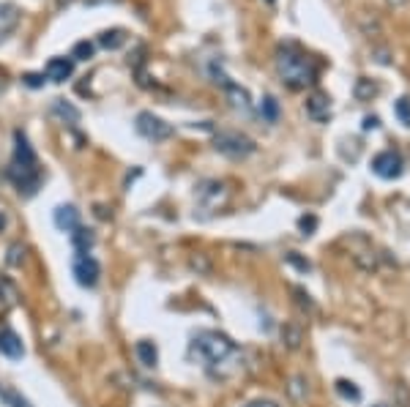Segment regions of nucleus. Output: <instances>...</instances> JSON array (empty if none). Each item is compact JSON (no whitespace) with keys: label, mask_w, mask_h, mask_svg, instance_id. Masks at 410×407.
<instances>
[{"label":"nucleus","mask_w":410,"mask_h":407,"mask_svg":"<svg viewBox=\"0 0 410 407\" xmlns=\"http://www.w3.org/2000/svg\"><path fill=\"white\" fill-rule=\"evenodd\" d=\"M9 180L17 186L19 195L33 197L38 192V183H41V167H38V159L31 148V140L22 134V131H14V159L6 170Z\"/></svg>","instance_id":"f257e3e1"},{"label":"nucleus","mask_w":410,"mask_h":407,"mask_svg":"<svg viewBox=\"0 0 410 407\" xmlns=\"http://www.w3.org/2000/svg\"><path fill=\"white\" fill-rule=\"evenodd\" d=\"M276 74H279V80L285 82L287 88L303 90L315 82L318 69H315V60L303 53L301 47L282 44L276 50Z\"/></svg>","instance_id":"f03ea898"},{"label":"nucleus","mask_w":410,"mask_h":407,"mask_svg":"<svg viewBox=\"0 0 410 407\" xmlns=\"http://www.w3.org/2000/svg\"><path fill=\"white\" fill-rule=\"evenodd\" d=\"M192 350H195L205 364H225L232 353H235V344L225 334H216V331H203L197 334L192 342Z\"/></svg>","instance_id":"7ed1b4c3"},{"label":"nucleus","mask_w":410,"mask_h":407,"mask_svg":"<svg viewBox=\"0 0 410 407\" xmlns=\"http://www.w3.org/2000/svg\"><path fill=\"white\" fill-rule=\"evenodd\" d=\"M214 148L219 153L230 156V159H244V156H252L254 153V142L247 137V134H238V131H219L214 137Z\"/></svg>","instance_id":"20e7f679"},{"label":"nucleus","mask_w":410,"mask_h":407,"mask_svg":"<svg viewBox=\"0 0 410 407\" xmlns=\"http://www.w3.org/2000/svg\"><path fill=\"white\" fill-rule=\"evenodd\" d=\"M134 129H137V134H143L145 140L151 142H161L167 137H173V126L167 121H161L159 115H153V112H140Z\"/></svg>","instance_id":"39448f33"},{"label":"nucleus","mask_w":410,"mask_h":407,"mask_svg":"<svg viewBox=\"0 0 410 407\" xmlns=\"http://www.w3.org/2000/svg\"><path fill=\"white\" fill-rule=\"evenodd\" d=\"M72 273L80 287H96L99 276H102V266H99V260L90 257V254H77V257H74Z\"/></svg>","instance_id":"423d86ee"},{"label":"nucleus","mask_w":410,"mask_h":407,"mask_svg":"<svg viewBox=\"0 0 410 407\" xmlns=\"http://www.w3.org/2000/svg\"><path fill=\"white\" fill-rule=\"evenodd\" d=\"M372 170L377 178H383V180H394V178L402 175L405 164H402V156H399L396 151H383V153H377V156L372 159Z\"/></svg>","instance_id":"0eeeda50"},{"label":"nucleus","mask_w":410,"mask_h":407,"mask_svg":"<svg viewBox=\"0 0 410 407\" xmlns=\"http://www.w3.org/2000/svg\"><path fill=\"white\" fill-rule=\"evenodd\" d=\"M306 115L318 124H325L331 118V96L323 93V90H315L309 99H306Z\"/></svg>","instance_id":"6e6552de"},{"label":"nucleus","mask_w":410,"mask_h":407,"mask_svg":"<svg viewBox=\"0 0 410 407\" xmlns=\"http://www.w3.org/2000/svg\"><path fill=\"white\" fill-rule=\"evenodd\" d=\"M19 19H22L19 6H14V3H0V44L17 31Z\"/></svg>","instance_id":"1a4fd4ad"},{"label":"nucleus","mask_w":410,"mask_h":407,"mask_svg":"<svg viewBox=\"0 0 410 407\" xmlns=\"http://www.w3.org/2000/svg\"><path fill=\"white\" fill-rule=\"evenodd\" d=\"M0 355H6L9 361H19L25 355V344L11 328H0Z\"/></svg>","instance_id":"9d476101"},{"label":"nucleus","mask_w":410,"mask_h":407,"mask_svg":"<svg viewBox=\"0 0 410 407\" xmlns=\"http://www.w3.org/2000/svg\"><path fill=\"white\" fill-rule=\"evenodd\" d=\"M216 82H222V88H225V93H227V99H230V104L235 107V109H249L252 102H249V93H247V88H241V85H235L232 80H227L225 74H219V80Z\"/></svg>","instance_id":"9b49d317"},{"label":"nucleus","mask_w":410,"mask_h":407,"mask_svg":"<svg viewBox=\"0 0 410 407\" xmlns=\"http://www.w3.org/2000/svg\"><path fill=\"white\" fill-rule=\"evenodd\" d=\"M44 74H47V80H53V82H66L74 74V60L72 58H53V60L47 63Z\"/></svg>","instance_id":"f8f14e48"},{"label":"nucleus","mask_w":410,"mask_h":407,"mask_svg":"<svg viewBox=\"0 0 410 407\" xmlns=\"http://www.w3.org/2000/svg\"><path fill=\"white\" fill-rule=\"evenodd\" d=\"M55 227L63 232H74L80 227V211L74 205H60L55 208Z\"/></svg>","instance_id":"ddd939ff"},{"label":"nucleus","mask_w":410,"mask_h":407,"mask_svg":"<svg viewBox=\"0 0 410 407\" xmlns=\"http://www.w3.org/2000/svg\"><path fill=\"white\" fill-rule=\"evenodd\" d=\"M134 353H137V361H140L143 367H148V369H153V367L159 364V353H156V344H153V342H137Z\"/></svg>","instance_id":"4468645a"},{"label":"nucleus","mask_w":410,"mask_h":407,"mask_svg":"<svg viewBox=\"0 0 410 407\" xmlns=\"http://www.w3.org/2000/svg\"><path fill=\"white\" fill-rule=\"evenodd\" d=\"M72 244L77 249V254H90V246H93V232L85 230V227H77L72 232Z\"/></svg>","instance_id":"2eb2a0df"},{"label":"nucleus","mask_w":410,"mask_h":407,"mask_svg":"<svg viewBox=\"0 0 410 407\" xmlns=\"http://www.w3.org/2000/svg\"><path fill=\"white\" fill-rule=\"evenodd\" d=\"M282 339H285V344L290 350H298L303 342V331L298 325H293V322H287L285 328H282Z\"/></svg>","instance_id":"dca6fc26"},{"label":"nucleus","mask_w":410,"mask_h":407,"mask_svg":"<svg viewBox=\"0 0 410 407\" xmlns=\"http://www.w3.org/2000/svg\"><path fill=\"white\" fill-rule=\"evenodd\" d=\"M0 399H3L9 407H31V402H28L19 391L9 389V386H3V383H0Z\"/></svg>","instance_id":"f3484780"},{"label":"nucleus","mask_w":410,"mask_h":407,"mask_svg":"<svg viewBox=\"0 0 410 407\" xmlns=\"http://www.w3.org/2000/svg\"><path fill=\"white\" fill-rule=\"evenodd\" d=\"M53 112H55V115H60L63 121L69 118V124H77V121H80V109H77V107H72L69 102H63V99H55Z\"/></svg>","instance_id":"a211bd4d"},{"label":"nucleus","mask_w":410,"mask_h":407,"mask_svg":"<svg viewBox=\"0 0 410 407\" xmlns=\"http://www.w3.org/2000/svg\"><path fill=\"white\" fill-rule=\"evenodd\" d=\"M99 44L107 47V50H118V47L126 44V33L124 31H104V33L99 36Z\"/></svg>","instance_id":"6ab92c4d"},{"label":"nucleus","mask_w":410,"mask_h":407,"mask_svg":"<svg viewBox=\"0 0 410 407\" xmlns=\"http://www.w3.org/2000/svg\"><path fill=\"white\" fill-rule=\"evenodd\" d=\"M337 394L342 399H347V402H361V391L350 380H337Z\"/></svg>","instance_id":"aec40b11"},{"label":"nucleus","mask_w":410,"mask_h":407,"mask_svg":"<svg viewBox=\"0 0 410 407\" xmlns=\"http://www.w3.org/2000/svg\"><path fill=\"white\" fill-rule=\"evenodd\" d=\"M260 115L266 118L268 124H276V118H279V102H276L274 96H266L263 104H260Z\"/></svg>","instance_id":"412c9836"},{"label":"nucleus","mask_w":410,"mask_h":407,"mask_svg":"<svg viewBox=\"0 0 410 407\" xmlns=\"http://www.w3.org/2000/svg\"><path fill=\"white\" fill-rule=\"evenodd\" d=\"M88 58H93V44H90V41H80V44L74 47L72 60H88Z\"/></svg>","instance_id":"4be33fe9"},{"label":"nucleus","mask_w":410,"mask_h":407,"mask_svg":"<svg viewBox=\"0 0 410 407\" xmlns=\"http://www.w3.org/2000/svg\"><path fill=\"white\" fill-rule=\"evenodd\" d=\"M394 112H396V118H399L402 124L410 126V102L408 99H399V102L394 104Z\"/></svg>","instance_id":"5701e85b"},{"label":"nucleus","mask_w":410,"mask_h":407,"mask_svg":"<svg viewBox=\"0 0 410 407\" xmlns=\"http://www.w3.org/2000/svg\"><path fill=\"white\" fill-rule=\"evenodd\" d=\"M298 227L303 230V235H312V230L318 227V219H315V216H301V219H298Z\"/></svg>","instance_id":"b1692460"},{"label":"nucleus","mask_w":410,"mask_h":407,"mask_svg":"<svg viewBox=\"0 0 410 407\" xmlns=\"http://www.w3.org/2000/svg\"><path fill=\"white\" fill-rule=\"evenodd\" d=\"M9 254H11V257H9V263H11V266H19V260L25 257V246H19V244H14V246L9 249Z\"/></svg>","instance_id":"393cba45"},{"label":"nucleus","mask_w":410,"mask_h":407,"mask_svg":"<svg viewBox=\"0 0 410 407\" xmlns=\"http://www.w3.org/2000/svg\"><path fill=\"white\" fill-rule=\"evenodd\" d=\"M25 82H28L31 88H41V85L47 82V74H28V77H25Z\"/></svg>","instance_id":"a878e982"},{"label":"nucleus","mask_w":410,"mask_h":407,"mask_svg":"<svg viewBox=\"0 0 410 407\" xmlns=\"http://www.w3.org/2000/svg\"><path fill=\"white\" fill-rule=\"evenodd\" d=\"M0 293H6V303H14V298H17V293H14V287H11V284L6 282V279L0 282Z\"/></svg>","instance_id":"bb28decb"},{"label":"nucleus","mask_w":410,"mask_h":407,"mask_svg":"<svg viewBox=\"0 0 410 407\" xmlns=\"http://www.w3.org/2000/svg\"><path fill=\"white\" fill-rule=\"evenodd\" d=\"M244 407H279L276 402H271V399H257V402H249V405Z\"/></svg>","instance_id":"cd10ccee"},{"label":"nucleus","mask_w":410,"mask_h":407,"mask_svg":"<svg viewBox=\"0 0 410 407\" xmlns=\"http://www.w3.org/2000/svg\"><path fill=\"white\" fill-rule=\"evenodd\" d=\"M377 126H380V121H377L374 115H367V118H364V129H367V131H369V129H377Z\"/></svg>","instance_id":"c85d7f7f"},{"label":"nucleus","mask_w":410,"mask_h":407,"mask_svg":"<svg viewBox=\"0 0 410 407\" xmlns=\"http://www.w3.org/2000/svg\"><path fill=\"white\" fill-rule=\"evenodd\" d=\"M287 260H290V263H293V266H298L301 268V271H309V263H303V260H298V257H296V254H290V257H287Z\"/></svg>","instance_id":"c756f323"},{"label":"nucleus","mask_w":410,"mask_h":407,"mask_svg":"<svg viewBox=\"0 0 410 407\" xmlns=\"http://www.w3.org/2000/svg\"><path fill=\"white\" fill-rule=\"evenodd\" d=\"M3 224H6V216H0V227H3Z\"/></svg>","instance_id":"7c9ffc66"},{"label":"nucleus","mask_w":410,"mask_h":407,"mask_svg":"<svg viewBox=\"0 0 410 407\" xmlns=\"http://www.w3.org/2000/svg\"><path fill=\"white\" fill-rule=\"evenodd\" d=\"M0 88H3V74H0Z\"/></svg>","instance_id":"2f4dec72"},{"label":"nucleus","mask_w":410,"mask_h":407,"mask_svg":"<svg viewBox=\"0 0 410 407\" xmlns=\"http://www.w3.org/2000/svg\"><path fill=\"white\" fill-rule=\"evenodd\" d=\"M266 3H271V6H274V3H276V0H266Z\"/></svg>","instance_id":"473e14b6"},{"label":"nucleus","mask_w":410,"mask_h":407,"mask_svg":"<svg viewBox=\"0 0 410 407\" xmlns=\"http://www.w3.org/2000/svg\"><path fill=\"white\" fill-rule=\"evenodd\" d=\"M392 3H405V0H392Z\"/></svg>","instance_id":"72a5a7b5"},{"label":"nucleus","mask_w":410,"mask_h":407,"mask_svg":"<svg viewBox=\"0 0 410 407\" xmlns=\"http://www.w3.org/2000/svg\"><path fill=\"white\" fill-rule=\"evenodd\" d=\"M377 407H383V405H377Z\"/></svg>","instance_id":"f704fd0d"}]
</instances>
